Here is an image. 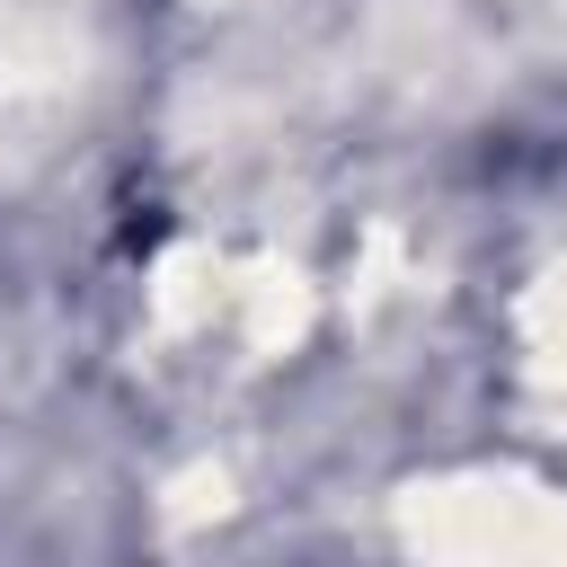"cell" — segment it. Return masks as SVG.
<instances>
[{
	"mask_svg": "<svg viewBox=\"0 0 567 567\" xmlns=\"http://www.w3.org/2000/svg\"><path fill=\"white\" fill-rule=\"evenodd\" d=\"M230 505V478L221 470H186L177 487H168V523H204V514H221Z\"/></svg>",
	"mask_w": 567,
	"mask_h": 567,
	"instance_id": "5b68a950",
	"label": "cell"
},
{
	"mask_svg": "<svg viewBox=\"0 0 567 567\" xmlns=\"http://www.w3.org/2000/svg\"><path fill=\"white\" fill-rule=\"evenodd\" d=\"M399 549L416 567H567V487L523 470H443L399 487Z\"/></svg>",
	"mask_w": 567,
	"mask_h": 567,
	"instance_id": "6da1fadb",
	"label": "cell"
},
{
	"mask_svg": "<svg viewBox=\"0 0 567 567\" xmlns=\"http://www.w3.org/2000/svg\"><path fill=\"white\" fill-rule=\"evenodd\" d=\"M230 310H239L248 354H284V346H301V328H310V284H301V266L266 257V266H248V275L230 284Z\"/></svg>",
	"mask_w": 567,
	"mask_h": 567,
	"instance_id": "7a4b0ae2",
	"label": "cell"
},
{
	"mask_svg": "<svg viewBox=\"0 0 567 567\" xmlns=\"http://www.w3.org/2000/svg\"><path fill=\"white\" fill-rule=\"evenodd\" d=\"M230 301V266L204 248V239H186V248H168L159 266H151V319L159 328H195V319H213Z\"/></svg>",
	"mask_w": 567,
	"mask_h": 567,
	"instance_id": "3957f363",
	"label": "cell"
},
{
	"mask_svg": "<svg viewBox=\"0 0 567 567\" xmlns=\"http://www.w3.org/2000/svg\"><path fill=\"white\" fill-rule=\"evenodd\" d=\"M514 328H523V363H532V381L567 390V266H549V275L523 292Z\"/></svg>",
	"mask_w": 567,
	"mask_h": 567,
	"instance_id": "277c9868",
	"label": "cell"
}]
</instances>
